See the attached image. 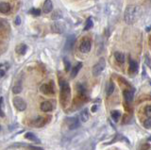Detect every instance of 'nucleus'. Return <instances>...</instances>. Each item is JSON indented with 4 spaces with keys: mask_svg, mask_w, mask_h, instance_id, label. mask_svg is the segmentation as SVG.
<instances>
[{
    "mask_svg": "<svg viewBox=\"0 0 151 150\" xmlns=\"http://www.w3.org/2000/svg\"><path fill=\"white\" fill-rule=\"evenodd\" d=\"M45 124V121L44 117H38L36 120H34V126H42Z\"/></svg>",
    "mask_w": 151,
    "mask_h": 150,
    "instance_id": "obj_22",
    "label": "nucleus"
},
{
    "mask_svg": "<svg viewBox=\"0 0 151 150\" xmlns=\"http://www.w3.org/2000/svg\"><path fill=\"white\" fill-rule=\"evenodd\" d=\"M53 10V3H52L51 0H45L44 3V6H42V11L45 13H49Z\"/></svg>",
    "mask_w": 151,
    "mask_h": 150,
    "instance_id": "obj_9",
    "label": "nucleus"
},
{
    "mask_svg": "<svg viewBox=\"0 0 151 150\" xmlns=\"http://www.w3.org/2000/svg\"><path fill=\"white\" fill-rule=\"evenodd\" d=\"M11 11V5L7 2H1L0 3V11L2 13H8Z\"/></svg>",
    "mask_w": 151,
    "mask_h": 150,
    "instance_id": "obj_15",
    "label": "nucleus"
},
{
    "mask_svg": "<svg viewBox=\"0 0 151 150\" xmlns=\"http://www.w3.org/2000/svg\"><path fill=\"white\" fill-rule=\"evenodd\" d=\"M66 124L68 126L69 129H76L79 126V121L77 117H70L66 119Z\"/></svg>",
    "mask_w": 151,
    "mask_h": 150,
    "instance_id": "obj_5",
    "label": "nucleus"
},
{
    "mask_svg": "<svg viewBox=\"0 0 151 150\" xmlns=\"http://www.w3.org/2000/svg\"><path fill=\"white\" fill-rule=\"evenodd\" d=\"M114 58H115L116 62L118 63L122 64V63L125 62V56H124V54H122L120 52H115L114 53Z\"/></svg>",
    "mask_w": 151,
    "mask_h": 150,
    "instance_id": "obj_18",
    "label": "nucleus"
},
{
    "mask_svg": "<svg viewBox=\"0 0 151 150\" xmlns=\"http://www.w3.org/2000/svg\"><path fill=\"white\" fill-rule=\"evenodd\" d=\"M41 110L45 112H49L53 110V105L49 101H45L41 104Z\"/></svg>",
    "mask_w": 151,
    "mask_h": 150,
    "instance_id": "obj_10",
    "label": "nucleus"
},
{
    "mask_svg": "<svg viewBox=\"0 0 151 150\" xmlns=\"http://www.w3.org/2000/svg\"><path fill=\"white\" fill-rule=\"evenodd\" d=\"M28 148H29V150H44V148L39 147V146H34V145H29Z\"/></svg>",
    "mask_w": 151,
    "mask_h": 150,
    "instance_id": "obj_34",
    "label": "nucleus"
},
{
    "mask_svg": "<svg viewBox=\"0 0 151 150\" xmlns=\"http://www.w3.org/2000/svg\"><path fill=\"white\" fill-rule=\"evenodd\" d=\"M60 101L61 104L63 106H66L68 104L71 96V90L69 84L65 80H60Z\"/></svg>",
    "mask_w": 151,
    "mask_h": 150,
    "instance_id": "obj_2",
    "label": "nucleus"
},
{
    "mask_svg": "<svg viewBox=\"0 0 151 150\" xmlns=\"http://www.w3.org/2000/svg\"><path fill=\"white\" fill-rule=\"evenodd\" d=\"M40 90L42 93H45V95H53L55 93L54 86H53V84H52V82L49 84H44V85H42Z\"/></svg>",
    "mask_w": 151,
    "mask_h": 150,
    "instance_id": "obj_6",
    "label": "nucleus"
},
{
    "mask_svg": "<svg viewBox=\"0 0 151 150\" xmlns=\"http://www.w3.org/2000/svg\"><path fill=\"white\" fill-rule=\"evenodd\" d=\"M113 91H114V84H113L112 82H110L107 86V95L108 96L111 95L113 93Z\"/></svg>",
    "mask_w": 151,
    "mask_h": 150,
    "instance_id": "obj_24",
    "label": "nucleus"
},
{
    "mask_svg": "<svg viewBox=\"0 0 151 150\" xmlns=\"http://www.w3.org/2000/svg\"><path fill=\"white\" fill-rule=\"evenodd\" d=\"M142 11L141 7L135 6V5H129L126 9L125 13H124V19L125 22L127 25H132L136 23L140 19V17L142 16Z\"/></svg>",
    "mask_w": 151,
    "mask_h": 150,
    "instance_id": "obj_1",
    "label": "nucleus"
},
{
    "mask_svg": "<svg viewBox=\"0 0 151 150\" xmlns=\"http://www.w3.org/2000/svg\"><path fill=\"white\" fill-rule=\"evenodd\" d=\"M149 148H150V144H144L141 146L140 150H147V149H149Z\"/></svg>",
    "mask_w": 151,
    "mask_h": 150,
    "instance_id": "obj_33",
    "label": "nucleus"
},
{
    "mask_svg": "<svg viewBox=\"0 0 151 150\" xmlns=\"http://www.w3.org/2000/svg\"><path fill=\"white\" fill-rule=\"evenodd\" d=\"M145 64L147 65V66L151 69V59L148 55H145Z\"/></svg>",
    "mask_w": 151,
    "mask_h": 150,
    "instance_id": "obj_31",
    "label": "nucleus"
},
{
    "mask_svg": "<svg viewBox=\"0 0 151 150\" xmlns=\"http://www.w3.org/2000/svg\"><path fill=\"white\" fill-rule=\"evenodd\" d=\"M129 74H136L138 71V63L135 60H129Z\"/></svg>",
    "mask_w": 151,
    "mask_h": 150,
    "instance_id": "obj_11",
    "label": "nucleus"
},
{
    "mask_svg": "<svg viewBox=\"0 0 151 150\" xmlns=\"http://www.w3.org/2000/svg\"><path fill=\"white\" fill-rule=\"evenodd\" d=\"M96 106H93V107H92V111H96Z\"/></svg>",
    "mask_w": 151,
    "mask_h": 150,
    "instance_id": "obj_36",
    "label": "nucleus"
},
{
    "mask_svg": "<svg viewBox=\"0 0 151 150\" xmlns=\"http://www.w3.org/2000/svg\"><path fill=\"white\" fill-rule=\"evenodd\" d=\"M93 26V23L91 17H89L88 19L86 20V23H85V27H84V30H89L91 29Z\"/></svg>",
    "mask_w": 151,
    "mask_h": 150,
    "instance_id": "obj_23",
    "label": "nucleus"
},
{
    "mask_svg": "<svg viewBox=\"0 0 151 150\" xmlns=\"http://www.w3.org/2000/svg\"><path fill=\"white\" fill-rule=\"evenodd\" d=\"M0 116L5 117V111H4V98L0 97Z\"/></svg>",
    "mask_w": 151,
    "mask_h": 150,
    "instance_id": "obj_26",
    "label": "nucleus"
},
{
    "mask_svg": "<svg viewBox=\"0 0 151 150\" xmlns=\"http://www.w3.org/2000/svg\"><path fill=\"white\" fill-rule=\"evenodd\" d=\"M144 126L145 128H151V117H148V118L144 122Z\"/></svg>",
    "mask_w": 151,
    "mask_h": 150,
    "instance_id": "obj_30",
    "label": "nucleus"
},
{
    "mask_svg": "<svg viewBox=\"0 0 151 150\" xmlns=\"http://www.w3.org/2000/svg\"><path fill=\"white\" fill-rule=\"evenodd\" d=\"M22 90H23V87H22V84H21V82L19 81V82H17L15 85L13 86V88H12V92H13V93H20L21 92H22Z\"/></svg>",
    "mask_w": 151,
    "mask_h": 150,
    "instance_id": "obj_20",
    "label": "nucleus"
},
{
    "mask_svg": "<svg viewBox=\"0 0 151 150\" xmlns=\"http://www.w3.org/2000/svg\"><path fill=\"white\" fill-rule=\"evenodd\" d=\"M7 69H8V66H7V65H4V64H1V65H0V78H2L5 76V74H6Z\"/></svg>",
    "mask_w": 151,
    "mask_h": 150,
    "instance_id": "obj_27",
    "label": "nucleus"
},
{
    "mask_svg": "<svg viewBox=\"0 0 151 150\" xmlns=\"http://www.w3.org/2000/svg\"><path fill=\"white\" fill-rule=\"evenodd\" d=\"M29 13L32 15H35V16H38L41 14V10L40 9H31V10L29 11Z\"/></svg>",
    "mask_w": 151,
    "mask_h": 150,
    "instance_id": "obj_29",
    "label": "nucleus"
},
{
    "mask_svg": "<svg viewBox=\"0 0 151 150\" xmlns=\"http://www.w3.org/2000/svg\"><path fill=\"white\" fill-rule=\"evenodd\" d=\"M89 113H88V111L85 109L84 111H82L80 112V120L82 122H87L89 120Z\"/></svg>",
    "mask_w": 151,
    "mask_h": 150,
    "instance_id": "obj_21",
    "label": "nucleus"
},
{
    "mask_svg": "<svg viewBox=\"0 0 151 150\" xmlns=\"http://www.w3.org/2000/svg\"><path fill=\"white\" fill-rule=\"evenodd\" d=\"M61 17H63V14H61V12L60 11H56L53 12V14H52V19L55 20V21L60 20Z\"/></svg>",
    "mask_w": 151,
    "mask_h": 150,
    "instance_id": "obj_25",
    "label": "nucleus"
},
{
    "mask_svg": "<svg viewBox=\"0 0 151 150\" xmlns=\"http://www.w3.org/2000/svg\"><path fill=\"white\" fill-rule=\"evenodd\" d=\"M27 46L25 44H20L16 46V52L19 55H25L27 53Z\"/></svg>",
    "mask_w": 151,
    "mask_h": 150,
    "instance_id": "obj_14",
    "label": "nucleus"
},
{
    "mask_svg": "<svg viewBox=\"0 0 151 150\" xmlns=\"http://www.w3.org/2000/svg\"><path fill=\"white\" fill-rule=\"evenodd\" d=\"M149 141H150V142H151V136H150V137H149V139H148Z\"/></svg>",
    "mask_w": 151,
    "mask_h": 150,
    "instance_id": "obj_37",
    "label": "nucleus"
},
{
    "mask_svg": "<svg viewBox=\"0 0 151 150\" xmlns=\"http://www.w3.org/2000/svg\"><path fill=\"white\" fill-rule=\"evenodd\" d=\"M105 67H106L105 60H104V58H100V60H99L93 67V71H92L93 72V76H94V77L99 76V75L103 72V70L105 69Z\"/></svg>",
    "mask_w": 151,
    "mask_h": 150,
    "instance_id": "obj_3",
    "label": "nucleus"
},
{
    "mask_svg": "<svg viewBox=\"0 0 151 150\" xmlns=\"http://www.w3.org/2000/svg\"><path fill=\"white\" fill-rule=\"evenodd\" d=\"M123 93H124L125 100H126L127 103L132 102V100H133V97H134L133 91H131V90H125Z\"/></svg>",
    "mask_w": 151,
    "mask_h": 150,
    "instance_id": "obj_12",
    "label": "nucleus"
},
{
    "mask_svg": "<svg viewBox=\"0 0 151 150\" xmlns=\"http://www.w3.org/2000/svg\"><path fill=\"white\" fill-rule=\"evenodd\" d=\"M111 118L113 119V121L118 122L121 117V112L119 111H112L111 112Z\"/></svg>",
    "mask_w": 151,
    "mask_h": 150,
    "instance_id": "obj_19",
    "label": "nucleus"
},
{
    "mask_svg": "<svg viewBox=\"0 0 151 150\" xmlns=\"http://www.w3.org/2000/svg\"><path fill=\"white\" fill-rule=\"evenodd\" d=\"M14 24L17 25V26L21 24V18H20V16H17V17L15 18V21H14Z\"/></svg>",
    "mask_w": 151,
    "mask_h": 150,
    "instance_id": "obj_35",
    "label": "nucleus"
},
{
    "mask_svg": "<svg viewBox=\"0 0 151 150\" xmlns=\"http://www.w3.org/2000/svg\"><path fill=\"white\" fill-rule=\"evenodd\" d=\"M145 114L147 115L148 117H151V105H148V106L145 107Z\"/></svg>",
    "mask_w": 151,
    "mask_h": 150,
    "instance_id": "obj_32",
    "label": "nucleus"
},
{
    "mask_svg": "<svg viewBox=\"0 0 151 150\" xmlns=\"http://www.w3.org/2000/svg\"><path fill=\"white\" fill-rule=\"evenodd\" d=\"M25 138L27 139V140H29L30 142H34V143H41V141L40 139L37 137V136L34 134V133H32V132H27L25 134Z\"/></svg>",
    "mask_w": 151,
    "mask_h": 150,
    "instance_id": "obj_13",
    "label": "nucleus"
},
{
    "mask_svg": "<svg viewBox=\"0 0 151 150\" xmlns=\"http://www.w3.org/2000/svg\"><path fill=\"white\" fill-rule=\"evenodd\" d=\"M75 43V36L71 35L67 38V41H66V44H65V49L66 50H70L73 47V44Z\"/></svg>",
    "mask_w": 151,
    "mask_h": 150,
    "instance_id": "obj_16",
    "label": "nucleus"
},
{
    "mask_svg": "<svg viewBox=\"0 0 151 150\" xmlns=\"http://www.w3.org/2000/svg\"><path fill=\"white\" fill-rule=\"evenodd\" d=\"M0 129H1V126H0Z\"/></svg>",
    "mask_w": 151,
    "mask_h": 150,
    "instance_id": "obj_38",
    "label": "nucleus"
},
{
    "mask_svg": "<svg viewBox=\"0 0 151 150\" xmlns=\"http://www.w3.org/2000/svg\"><path fill=\"white\" fill-rule=\"evenodd\" d=\"M79 50L82 53H89L91 51V43L89 40H83L79 45Z\"/></svg>",
    "mask_w": 151,
    "mask_h": 150,
    "instance_id": "obj_8",
    "label": "nucleus"
},
{
    "mask_svg": "<svg viewBox=\"0 0 151 150\" xmlns=\"http://www.w3.org/2000/svg\"><path fill=\"white\" fill-rule=\"evenodd\" d=\"M63 62H64L65 71L66 72H69L70 71V68H71V62H70V60H68L67 58H64L63 59Z\"/></svg>",
    "mask_w": 151,
    "mask_h": 150,
    "instance_id": "obj_28",
    "label": "nucleus"
},
{
    "mask_svg": "<svg viewBox=\"0 0 151 150\" xmlns=\"http://www.w3.org/2000/svg\"><path fill=\"white\" fill-rule=\"evenodd\" d=\"M51 29L55 33H63L65 29V26L63 23L60 22H55L53 25L51 26Z\"/></svg>",
    "mask_w": 151,
    "mask_h": 150,
    "instance_id": "obj_7",
    "label": "nucleus"
},
{
    "mask_svg": "<svg viewBox=\"0 0 151 150\" xmlns=\"http://www.w3.org/2000/svg\"><path fill=\"white\" fill-rule=\"evenodd\" d=\"M81 67H82L81 62H78L77 65H76V66L72 69V71H71V78H75L76 77H77V75L79 72V70Z\"/></svg>",
    "mask_w": 151,
    "mask_h": 150,
    "instance_id": "obj_17",
    "label": "nucleus"
},
{
    "mask_svg": "<svg viewBox=\"0 0 151 150\" xmlns=\"http://www.w3.org/2000/svg\"><path fill=\"white\" fill-rule=\"evenodd\" d=\"M13 105L19 111H24L27 109V102L19 96L13 98Z\"/></svg>",
    "mask_w": 151,
    "mask_h": 150,
    "instance_id": "obj_4",
    "label": "nucleus"
}]
</instances>
